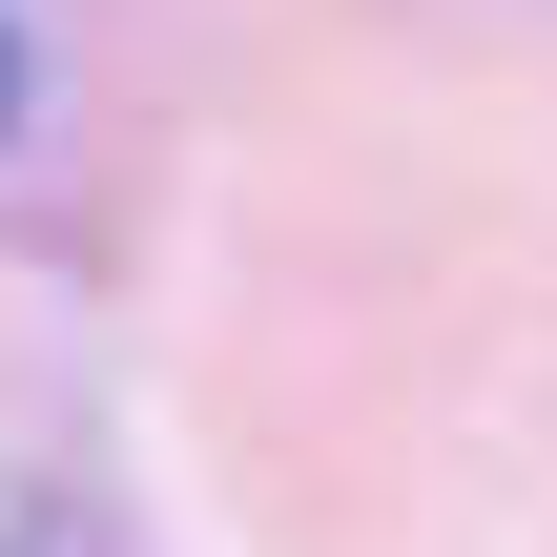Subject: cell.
<instances>
[{
    "label": "cell",
    "mask_w": 557,
    "mask_h": 557,
    "mask_svg": "<svg viewBox=\"0 0 557 557\" xmlns=\"http://www.w3.org/2000/svg\"><path fill=\"white\" fill-rule=\"evenodd\" d=\"M0 124H21V41H0Z\"/></svg>",
    "instance_id": "6da1fadb"
}]
</instances>
